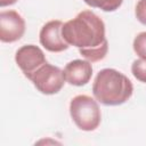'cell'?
<instances>
[{
	"label": "cell",
	"mask_w": 146,
	"mask_h": 146,
	"mask_svg": "<svg viewBox=\"0 0 146 146\" xmlns=\"http://www.w3.org/2000/svg\"><path fill=\"white\" fill-rule=\"evenodd\" d=\"M62 34L68 44L76 47L80 55L91 63L104 59L108 51L105 24L91 10H82L64 23Z\"/></svg>",
	"instance_id": "cell-1"
},
{
	"label": "cell",
	"mask_w": 146,
	"mask_h": 146,
	"mask_svg": "<svg viewBox=\"0 0 146 146\" xmlns=\"http://www.w3.org/2000/svg\"><path fill=\"white\" fill-rule=\"evenodd\" d=\"M132 82L115 68L100 70L92 83V94L97 102L106 106L124 104L132 96Z\"/></svg>",
	"instance_id": "cell-2"
},
{
	"label": "cell",
	"mask_w": 146,
	"mask_h": 146,
	"mask_svg": "<svg viewBox=\"0 0 146 146\" xmlns=\"http://www.w3.org/2000/svg\"><path fill=\"white\" fill-rule=\"evenodd\" d=\"M70 114L75 125L83 131L96 130L102 121V112L96 98L78 95L71 99Z\"/></svg>",
	"instance_id": "cell-3"
},
{
	"label": "cell",
	"mask_w": 146,
	"mask_h": 146,
	"mask_svg": "<svg viewBox=\"0 0 146 146\" xmlns=\"http://www.w3.org/2000/svg\"><path fill=\"white\" fill-rule=\"evenodd\" d=\"M29 80L43 95H55L59 92L66 81L64 71L48 62L31 74Z\"/></svg>",
	"instance_id": "cell-4"
},
{
	"label": "cell",
	"mask_w": 146,
	"mask_h": 146,
	"mask_svg": "<svg viewBox=\"0 0 146 146\" xmlns=\"http://www.w3.org/2000/svg\"><path fill=\"white\" fill-rule=\"evenodd\" d=\"M25 33V21L16 10L0 13V40L6 43L18 41Z\"/></svg>",
	"instance_id": "cell-5"
},
{
	"label": "cell",
	"mask_w": 146,
	"mask_h": 146,
	"mask_svg": "<svg viewBox=\"0 0 146 146\" xmlns=\"http://www.w3.org/2000/svg\"><path fill=\"white\" fill-rule=\"evenodd\" d=\"M15 62L29 79L40 66L47 63L46 56L41 48L35 44L22 46L15 54Z\"/></svg>",
	"instance_id": "cell-6"
},
{
	"label": "cell",
	"mask_w": 146,
	"mask_h": 146,
	"mask_svg": "<svg viewBox=\"0 0 146 146\" xmlns=\"http://www.w3.org/2000/svg\"><path fill=\"white\" fill-rule=\"evenodd\" d=\"M63 22L59 19H52L47 22L40 30L39 40L41 46L51 52H60L66 50L70 44L64 40L62 34Z\"/></svg>",
	"instance_id": "cell-7"
},
{
	"label": "cell",
	"mask_w": 146,
	"mask_h": 146,
	"mask_svg": "<svg viewBox=\"0 0 146 146\" xmlns=\"http://www.w3.org/2000/svg\"><path fill=\"white\" fill-rule=\"evenodd\" d=\"M64 75L67 83L76 87L87 84L92 76V65L89 60L74 59L64 67Z\"/></svg>",
	"instance_id": "cell-8"
},
{
	"label": "cell",
	"mask_w": 146,
	"mask_h": 146,
	"mask_svg": "<svg viewBox=\"0 0 146 146\" xmlns=\"http://www.w3.org/2000/svg\"><path fill=\"white\" fill-rule=\"evenodd\" d=\"M88 6L92 8H99L103 11L111 13L120 8L123 0H83Z\"/></svg>",
	"instance_id": "cell-9"
},
{
	"label": "cell",
	"mask_w": 146,
	"mask_h": 146,
	"mask_svg": "<svg viewBox=\"0 0 146 146\" xmlns=\"http://www.w3.org/2000/svg\"><path fill=\"white\" fill-rule=\"evenodd\" d=\"M131 73L138 81L146 83V59L139 58L133 60L131 65Z\"/></svg>",
	"instance_id": "cell-10"
},
{
	"label": "cell",
	"mask_w": 146,
	"mask_h": 146,
	"mask_svg": "<svg viewBox=\"0 0 146 146\" xmlns=\"http://www.w3.org/2000/svg\"><path fill=\"white\" fill-rule=\"evenodd\" d=\"M133 51L139 56V58L146 59V32H140L133 39Z\"/></svg>",
	"instance_id": "cell-11"
},
{
	"label": "cell",
	"mask_w": 146,
	"mask_h": 146,
	"mask_svg": "<svg viewBox=\"0 0 146 146\" xmlns=\"http://www.w3.org/2000/svg\"><path fill=\"white\" fill-rule=\"evenodd\" d=\"M136 18L144 25H146V0H139L135 9Z\"/></svg>",
	"instance_id": "cell-12"
},
{
	"label": "cell",
	"mask_w": 146,
	"mask_h": 146,
	"mask_svg": "<svg viewBox=\"0 0 146 146\" xmlns=\"http://www.w3.org/2000/svg\"><path fill=\"white\" fill-rule=\"evenodd\" d=\"M16 2H17V0H0V6L1 7H6V6L14 5Z\"/></svg>",
	"instance_id": "cell-13"
}]
</instances>
